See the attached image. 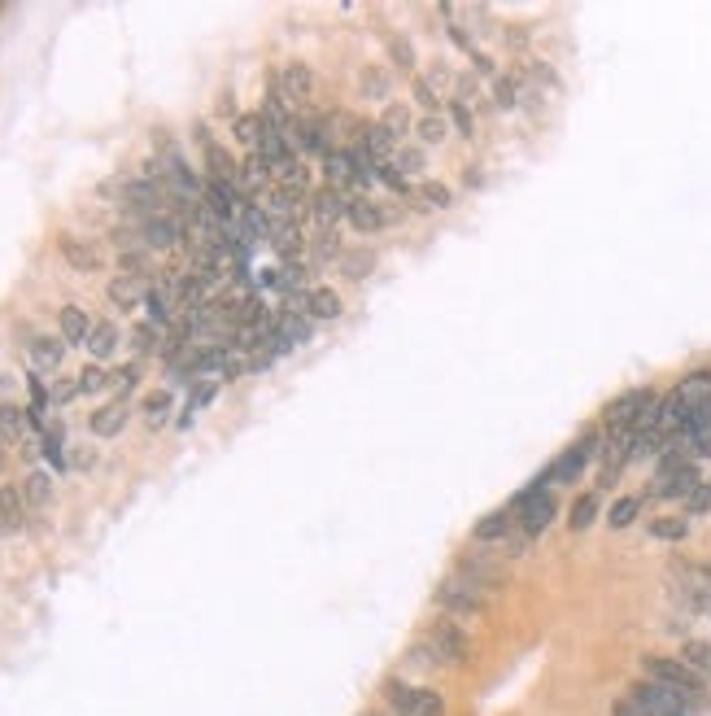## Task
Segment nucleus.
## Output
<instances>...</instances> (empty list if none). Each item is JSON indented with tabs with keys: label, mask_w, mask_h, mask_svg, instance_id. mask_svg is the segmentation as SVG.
<instances>
[{
	"label": "nucleus",
	"mask_w": 711,
	"mask_h": 716,
	"mask_svg": "<svg viewBox=\"0 0 711 716\" xmlns=\"http://www.w3.org/2000/svg\"><path fill=\"white\" fill-rule=\"evenodd\" d=\"M642 668H646L650 682L668 686L672 695H677L681 703H690L694 712H707L711 708V686L681 660V655H642Z\"/></svg>",
	"instance_id": "1"
},
{
	"label": "nucleus",
	"mask_w": 711,
	"mask_h": 716,
	"mask_svg": "<svg viewBox=\"0 0 711 716\" xmlns=\"http://www.w3.org/2000/svg\"><path fill=\"white\" fill-rule=\"evenodd\" d=\"M415 660L419 664H467L472 660V638H467L450 616H441V620H432L424 634H419Z\"/></svg>",
	"instance_id": "2"
},
{
	"label": "nucleus",
	"mask_w": 711,
	"mask_h": 716,
	"mask_svg": "<svg viewBox=\"0 0 711 716\" xmlns=\"http://www.w3.org/2000/svg\"><path fill=\"white\" fill-rule=\"evenodd\" d=\"M384 703L393 708V716H445V699L428 686H406L402 677L384 682Z\"/></svg>",
	"instance_id": "3"
},
{
	"label": "nucleus",
	"mask_w": 711,
	"mask_h": 716,
	"mask_svg": "<svg viewBox=\"0 0 711 716\" xmlns=\"http://www.w3.org/2000/svg\"><path fill=\"white\" fill-rule=\"evenodd\" d=\"M629 699H633L646 716H698V712L690 708V703H681L668 686L650 682V677H637V682L629 686Z\"/></svg>",
	"instance_id": "4"
},
{
	"label": "nucleus",
	"mask_w": 711,
	"mask_h": 716,
	"mask_svg": "<svg viewBox=\"0 0 711 716\" xmlns=\"http://www.w3.org/2000/svg\"><path fill=\"white\" fill-rule=\"evenodd\" d=\"M598 446H602V433H585L581 441H576V446H568L559 459H554V468L546 472V481H550V485H572L576 476L589 468V459L602 455Z\"/></svg>",
	"instance_id": "5"
},
{
	"label": "nucleus",
	"mask_w": 711,
	"mask_h": 716,
	"mask_svg": "<svg viewBox=\"0 0 711 716\" xmlns=\"http://www.w3.org/2000/svg\"><path fill=\"white\" fill-rule=\"evenodd\" d=\"M432 603H437L445 616H480L485 612V594H480L476 586H467L463 577H445L437 586V594H432Z\"/></svg>",
	"instance_id": "6"
},
{
	"label": "nucleus",
	"mask_w": 711,
	"mask_h": 716,
	"mask_svg": "<svg viewBox=\"0 0 711 716\" xmlns=\"http://www.w3.org/2000/svg\"><path fill=\"white\" fill-rule=\"evenodd\" d=\"M454 577H463L467 586H476L480 594H489V590H502V586H506V568H502V564H493L489 555H463V559H459V568H454Z\"/></svg>",
	"instance_id": "7"
},
{
	"label": "nucleus",
	"mask_w": 711,
	"mask_h": 716,
	"mask_svg": "<svg viewBox=\"0 0 711 716\" xmlns=\"http://www.w3.org/2000/svg\"><path fill=\"white\" fill-rule=\"evenodd\" d=\"M197 145H201V153H206V171H210V179H219V184H236V175H240V166H236V158L227 153L219 140L210 136V127L206 123H197Z\"/></svg>",
	"instance_id": "8"
},
{
	"label": "nucleus",
	"mask_w": 711,
	"mask_h": 716,
	"mask_svg": "<svg viewBox=\"0 0 711 716\" xmlns=\"http://www.w3.org/2000/svg\"><path fill=\"white\" fill-rule=\"evenodd\" d=\"M184 241V223L175 214H153V219H140V245L149 249H175Z\"/></svg>",
	"instance_id": "9"
},
{
	"label": "nucleus",
	"mask_w": 711,
	"mask_h": 716,
	"mask_svg": "<svg viewBox=\"0 0 711 716\" xmlns=\"http://www.w3.org/2000/svg\"><path fill=\"white\" fill-rule=\"evenodd\" d=\"M280 97L288 101V105H306L310 101V92H315V70L310 66H301V62H288L284 70H280Z\"/></svg>",
	"instance_id": "10"
},
{
	"label": "nucleus",
	"mask_w": 711,
	"mask_h": 716,
	"mask_svg": "<svg viewBox=\"0 0 711 716\" xmlns=\"http://www.w3.org/2000/svg\"><path fill=\"white\" fill-rule=\"evenodd\" d=\"M310 214H315V223L328 232L349 214V197L341 193V188H319V193L310 197Z\"/></svg>",
	"instance_id": "11"
},
{
	"label": "nucleus",
	"mask_w": 711,
	"mask_h": 716,
	"mask_svg": "<svg viewBox=\"0 0 711 716\" xmlns=\"http://www.w3.org/2000/svg\"><path fill=\"white\" fill-rule=\"evenodd\" d=\"M349 223H354V232H363V236H371V232H380V228H389V214H384V206L380 201H371V197H349V214H345Z\"/></svg>",
	"instance_id": "12"
},
{
	"label": "nucleus",
	"mask_w": 711,
	"mask_h": 716,
	"mask_svg": "<svg viewBox=\"0 0 711 716\" xmlns=\"http://www.w3.org/2000/svg\"><path fill=\"white\" fill-rule=\"evenodd\" d=\"M27 358H31V372H35V376H48V372H57V367H62L66 341H62V337H35V341L27 345Z\"/></svg>",
	"instance_id": "13"
},
{
	"label": "nucleus",
	"mask_w": 711,
	"mask_h": 716,
	"mask_svg": "<svg viewBox=\"0 0 711 716\" xmlns=\"http://www.w3.org/2000/svg\"><path fill=\"white\" fill-rule=\"evenodd\" d=\"M358 140H363V149L371 153V162H376V171L380 166H389L393 162V149H397V140L384 131L380 123H363L358 127Z\"/></svg>",
	"instance_id": "14"
},
{
	"label": "nucleus",
	"mask_w": 711,
	"mask_h": 716,
	"mask_svg": "<svg viewBox=\"0 0 711 716\" xmlns=\"http://www.w3.org/2000/svg\"><path fill=\"white\" fill-rule=\"evenodd\" d=\"M57 332H62L66 345H88V332H92V319L83 306H62L57 310Z\"/></svg>",
	"instance_id": "15"
},
{
	"label": "nucleus",
	"mask_w": 711,
	"mask_h": 716,
	"mask_svg": "<svg viewBox=\"0 0 711 716\" xmlns=\"http://www.w3.org/2000/svg\"><path fill=\"white\" fill-rule=\"evenodd\" d=\"M698 485H703V476H698L694 463H685L681 472H672V476H664V481H655V489H650V494H655V498H690Z\"/></svg>",
	"instance_id": "16"
},
{
	"label": "nucleus",
	"mask_w": 711,
	"mask_h": 716,
	"mask_svg": "<svg viewBox=\"0 0 711 716\" xmlns=\"http://www.w3.org/2000/svg\"><path fill=\"white\" fill-rule=\"evenodd\" d=\"M672 393H677V398H681L685 415H690V411H698V407H707V402H711V372H690V376H685V380H681V385L672 389Z\"/></svg>",
	"instance_id": "17"
},
{
	"label": "nucleus",
	"mask_w": 711,
	"mask_h": 716,
	"mask_svg": "<svg viewBox=\"0 0 711 716\" xmlns=\"http://www.w3.org/2000/svg\"><path fill=\"white\" fill-rule=\"evenodd\" d=\"M88 428H92V437H101V441H110V437H118L127 428V402L118 398V402H110V407H101L88 420Z\"/></svg>",
	"instance_id": "18"
},
{
	"label": "nucleus",
	"mask_w": 711,
	"mask_h": 716,
	"mask_svg": "<svg viewBox=\"0 0 711 716\" xmlns=\"http://www.w3.org/2000/svg\"><path fill=\"white\" fill-rule=\"evenodd\" d=\"M57 249H62V258H66L75 271H96V267H101V249H96L92 241H79V236H62V241H57Z\"/></svg>",
	"instance_id": "19"
},
{
	"label": "nucleus",
	"mask_w": 711,
	"mask_h": 716,
	"mask_svg": "<svg viewBox=\"0 0 711 716\" xmlns=\"http://www.w3.org/2000/svg\"><path fill=\"white\" fill-rule=\"evenodd\" d=\"M22 524H27L22 485H0V529H22Z\"/></svg>",
	"instance_id": "20"
},
{
	"label": "nucleus",
	"mask_w": 711,
	"mask_h": 716,
	"mask_svg": "<svg viewBox=\"0 0 711 716\" xmlns=\"http://www.w3.org/2000/svg\"><path fill=\"white\" fill-rule=\"evenodd\" d=\"M118 341H123V332H118V324H92V332H88V350L96 363H105V358H114V350H118Z\"/></svg>",
	"instance_id": "21"
},
{
	"label": "nucleus",
	"mask_w": 711,
	"mask_h": 716,
	"mask_svg": "<svg viewBox=\"0 0 711 716\" xmlns=\"http://www.w3.org/2000/svg\"><path fill=\"white\" fill-rule=\"evenodd\" d=\"M31 428V415L27 407H18V402H0V441H22Z\"/></svg>",
	"instance_id": "22"
},
{
	"label": "nucleus",
	"mask_w": 711,
	"mask_h": 716,
	"mask_svg": "<svg viewBox=\"0 0 711 716\" xmlns=\"http://www.w3.org/2000/svg\"><path fill=\"white\" fill-rule=\"evenodd\" d=\"M323 175H328V188H345L354 184V158H349V149H332L328 158H323Z\"/></svg>",
	"instance_id": "23"
},
{
	"label": "nucleus",
	"mask_w": 711,
	"mask_h": 716,
	"mask_svg": "<svg viewBox=\"0 0 711 716\" xmlns=\"http://www.w3.org/2000/svg\"><path fill=\"white\" fill-rule=\"evenodd\" d=\"M144 297H149V289H144L136 276H114V280H110V302H114L118 310H136Z\"/></svg>",
	"instance_id": "24"
},
{
	"label": "nucleus",
	"mask_w": 711,
	"mask_h": 716,
	"mask_svg": "<svg viewBox=\"0 0 711 716\" xmlns=\"http://www.w3.org/2000/svg\"><path fill=\"white\" fill-rule=\"evenodd\" d=\"M511 533H515L511 507H506V511H493V516H485V520L476 524V542H506Z\"/></svg>",
	"instance_id": "25"
},
{
	"label": "nucleus",
	"mask_w": 711,
	"mask_h": 716,
	"mask_svg": "<svg viewBox=\"0 0 711 716\" xmlns=\"http://www.w3.org/2000/svg\"><path fill=\"white\" fill-rule=\"evenodd\" d=\"M681 660L690 664L694 673L711 686V642H707V638H685V642H681Z\"/></svg>",
	"instance_id": "26"
},
{
	"label": "nucleus",
	"mask_w": 711,
	"mask_h": 716,
	"mask_svg": "<svg viewBox=\"0 0 711 716\" xmlns=\"http://www.w3.org/2000/svg\"><path fill=\"white\" fill-rule=\"evenodd\" d=\"M301 306L310 310V319H336V315H341V297H336V289H323V284H319V289H310Z\"/></svg>",
	"instance_id": "27"
},
{
	"label": "nucleus",
	"mask_w": 711,
	"mask_h": 716,
	"mask_svg": "<svg viewBox=\"0 0 711 716\" xmlns=\"http://www.w3.org/2000/svg\"><path fill=\"white\" fill-rule=\"evenodd\" d=\"M415 201H419V210H445V206H454V193L441 179H424V184H415Z\"/></svg>",
	"instance_id": "28"
},
{
	"label": "nucleus",
	"mask_w": 711,
	"mask_h": 716,
	"mask_svg": "<svg viewBox=\"0 0 711 716\" xmlns=\"http://www.w3.org/2000/svg\"><path fill=\"white\" fill-rule=\"evenodd\" d=\"M22 498H27V507H35V511L48 507V503H53V476H48V472H31L27 481H22Z\"/></svg>",
	"instance_id": "29"
},
{
	"label": "nucleus",
	"mask_w": 711,
	"mask_h": 716,
	"mask_svg": "<svg viewBox=\"0 0 711 716\" xmlns=\"http://www.w3.org/2000/svg\"><path fill=\"white\" fill-rule=\"evenodd\" d=\"M380 127L389 131L393 140H406V131L415 127V123H411V110H406L402 101H389V105H384V114H380Z\"/></svg>",
	"instance_id": "30"
},
{
	"label": "nucleus",
	"mask_w": 711,
	"mask_h": 716,
	"mask_svg": "<svg viewBox=\"0 0 711 716\" xmlns=\"http://www.w3.org/2000/svg\"><path fill=\"white\" fill-rule=\"evenodd\" d=\"M524 97V75H502L493 79V101H498V110H515Z\"/></svg>",
	"instance_id": "31"
},
{
	"label": "nucleus",
	"mask_w": 711,
	"mask_h": 716,
	"mask_svg": "<svg viewBox=\"0 0 711 716\" xmlns=\"http://www.w3.org/2000/svg\"><path fill=\"white\" fill-rule=\"evenodd\" d=\"M389 88H393V79L384 75L380 66H363V75H358V92H363V97L384 101V97H389Z\"/></svg>",
	"instance_id": "32"
},
{
	"label": "nucleus",
	"mask_w": 711,
	"mask_h": 716,
	"mask_svg": "<svg viewBox=\"0 0 711 716\" xmlns=\"http://www.w3.org/2000/svg\"><path fill=\"white\" fill-rule=\"evenodd\" d=\"M262 114H240L236 123H232V136H236V145H245V149H258V140H262Z\"/></svg>",
	"instance_id": "33"
},
{
	"label": "nucleus",
	"mask_w": 711,
	"mask_h": 716,
	"mask_svg": "<svg viewBox=\"0 0 711 716\" xmlns=\"http://www.w3.org/2000/svg\"><path fill=\"white\" fill-rule=\"evenodd\" d=\"M685 533H690V520H685V516H659V520H650V537H659V542H681Z\"/></svg>",
	"instance_id": "34"
},
{
	"label": "nucleus",
	"mask_w": 711,
	"mask_h": 716,
	"mask_svg": "<svg viewBox=\"0 0 711 716\" xmlns=\"http://www.w3.org/2000/svg\"><path fill=\"white\" fill-rule=\"evenodd\" d=\"M389 62L402 70V75H415V49L406 35H389Z\"/></svg>",
	"instance_id": "35"
},
{
	"label": "nucleus",
	"mask_w": 711,
	"mask_h": 716,
	"mask_svg": "<svg viewBox=\"0 0 711 716\" xmlns=\"http://www.w3.org/2000/svg\"><path fill=\"white\" fill-rule=\"evenodd\" d=\"M594 520H598V494H585V498H576V503H572V520H568L572 529H576V533H585V529H589V524H594Z\"/></svg>",
	"instance_id": "36"
},
{
	"label": "nucleus",
	"mask_w": 711,
	"mask_h": 716,
	"mask_svg": "<svg viewBox=\"0 0 711 716\" xmlns=\"http://www.w3.org/2000/svg\"><path fill=\"white\" fill-rule=\"evenodd\" d=\"M415 131H419V140H424V145H441V140L450 136V123H445V114H424Z\"/></svg>",
	"instance_id": "37"
},
{
	"label": "nucleus",
	"mask_w": 711,
	"mask_h": 716,
	"mask_svg": "<svg viewBox=\"0 0 711 716\" xmlns=\"http://www.w3.org/2000/svg\"><path fill=\"white\" fill-rule=\"evenodd\" d=\"M637 511H642V498H620V503L607 511V524L611 529H629V524L637 520Z\"/></svg>",
	"instance_id": "38"
},
{
	"label": "nucleus",
	"mask_w": 711,
	"mask_h": 716,
	"mask_svg": "<svg viewBox=\"0 0 711 716\" xmlns=\"http://www.w3.org/2000/svg\"><path fill=\"white\" fill-rule=\"evenodd\" d=\"M166 415H171V393H149V398H144V420H149V428H162Z\"/></svg>",
	"instance_id": "39"
},
{
	"label": "nucleus",
	"mask_w": 711,
	"mask_h": 716,
	"mask_svg": "<svg viewBox=\"0 0 711 716\" xmlns=\"http://www.w3.org/2000/svg\"><path fill=\"white\" fill-rule=\"evenodd\" d=\"M40 450H44V455H48V463H53V468H57V472H62V468H66V446H62V424H57V428H48V433H44V446H40Z\"/></svg>",
	"instance_id": "40"
},
{
	"label": "nucleus",
	"mask_w": 711,
	"mask_h": 716,
	"mask_svg": "<svg viewBox=\"0 0 711 716\" xmlns=\"http://www.w3.org/2000/svg\"><path fill=\"white\" fill-rule=\"evenodd\" d=\"M79 380V393H101V389H110V376H105V367H83V372L75 376Z\"/></svg>",
	"instance_id": "41"
},
{
	"label": "nucleus",
	"mask_w": 711,
	"mask_h": 716,
	"mask_svg": "<svg viewBox=\"0 0 711 716\" xmlns=\"http://www.w3.org/2000/svg\"><path fill=\"white\" fill-rule=\"evenodd\" d=\"M118 267H123V276H140V271H149V249H123Z\"/></svg>",
	"instance_id": "42"
},
{
	"label": "nucleus",
	"mask_w": 711,
	"mask_h": 716,
	"mask_svg": "<svg viewBox=\"0 0 711 716\" xmlns=\"http://www.w3.org/2000/svg\"><path fill=\"white\" fill-rule=\"evenodd\" d=\"M415 101H419V105H424V110H428V114H437V110H441V92H432L424 75H415Z\"/></svg>",
	"instance_id": "43"
},
{
	"label": "nucleus",
	"mask_w": 711,
	"mask_h": 716,
	"mask_svg": "<svg viewBox=\"0 0 711 716\" xmlns=\"http://www.w3.org/2000/svg\"><path fill=\"white\" fill-rule=\"evenodd\" d=\"M210 398H214V385H206V389H197V393H192V398H188V407H184V415H179V428H188V424H192V415H197L201 407H206Z\"/></svg>",
	"instance_id": "44"
},
{
	"label": "nucleus",
	"mask_w": 711,
	"mask_h": 716,
	"mask_svg": "<svg viewBox=\"0 0 711 716\" xmlns=\"http://www.w3.org/2000/svg\"><path fill=\"white\" fill-rule=\"evenodd\" d=\"M450 118H454V127H459V136H476V123H472L467 101H450Z\"/></svg>",
	"instance_id": "45"
},
{
	"label": "nucleus",
	"mask_w": 711,
	"mask_h": 716,
	"mask_svg": "<svg viewBox=\"0 0 711 716\" xmlns=\"http://www.w3.org/2000/svg\"><path fill=\"white\" fill-rule=\"evenodd\" d=\"M707 507H711V481H703L690 498H685V511H690V516H703Z\"/></svg>",
	"instance_id": "46"
},
{
	"label": "nucleus",
	"mask_w": 711,
	"mask_h": 716,
	"mask_svg": "<svg viewBox=\"0 0 711 716\" xmlns=\"http://www.w3.org/2000/svg\"><path fill=\"white\" fill-rule=\"evenodd\" d=\"M131 341H136V350H140V354H149L153 345L162 341V328H158V324H140V328H136V337H131Z\"/></svg>",
	"instance_id": "47"
},
{
	"label": "nucleus",
	"mask_w": 711,
	"mask_h": 716,
	"mask_svg": "<svg viewBox=\"0 0 711 716\" xmlns=\"http://www.w3.org/2000/svg\"><path fill=\"white\" fill-rule=\"evenodd\" d=\"M136 380H140V363H127V367H118V372L110 376V385L131 393V389H136Z\"/></svg>",
	"instance_id": "48"
},
{
	"label": "nucleus",
	"mask_w": 711,
	"mask_h": 716,
	"mask_svg": "<svg viewBox=\"0 0 711 716\" xmlns=\"http://www.w3.org/2000/svg\"><path fill=\"white\" fill-rule=\"evenodd\" d=\"M424 79H428V88H432V92H437V88H450V70H445V62H432Z\"/></svg>",
	"instance_id": "49"
},
{
	"label": "nucleus",
	"mask_w": 711,
	"mask_h": 716,
	"mask_svg": "<svg viewBox=\"0 0 711 716\" xmlns=\"http://www.w3.org/2000/svg\"><path fill=\"white\" fill-rule=\"evenodd\" d=\"M419 166H424V153H419V149H402V153H397V171H419Z\"/></svg>",
	"instance_id": "50"
},
{
	"label": "nucleus",
	"mask_w": 711,
	"mask_h": 716,
	"mask_svg": "<svg viewBox=\"0 0 711 716\" xmlns=\"http://www.w3.org/2000/svg\"><path fill=\"white\" fill-rule=\"evenodd\" d=\"M367 267H371V258H367V254H349V258H345V271H349L354 280H363V276H367Z\"/></svg>",
	"instance_id": "51"
},
{
	"label": "nucleus",
	"mask_w": 711,
	"mask_h": 716,
	"mask_svg": "<svg viewBox=\"0 0 711 716\" xmlns=\"http://www.w3.org/2000/svg\"><path fill=\"white\" fill-rule=\"evenodd\" d=\"M611 716H646L642 708H637V703L629 699V695H620L616 703H611Z\"/></svg>",
	"instance_id": "52"
},
{
	"label": "nucleus",
	"mask_w": 711,
	"mask_h": 716,
	"mask_svg": "<svg viewBox=\"0 0 711 716\" xmlns=\"http://www.w3.org/2000/svg\"><path fill=\"white\" fill-rule=\"evenodd\" d=\"M70 463H75V468H79V472H92V468H96V450H88V446H79V450H75V459H70Z\"/></svg>",
	"instance_id": "53"
},
{
	"label": "nucleus",
	"mask_w": 711,
	"mask_h": 716,
	"mask_svg": "<svg viewBox=\"0 0 711 716\" xmlns=\"http://www.w3.org/2000/svg\"><path fill=\"white\" fill-rule=\"evenodd\" d=\"M70 398H79V380H75V385H53V402H57V407L70 402Z\"/></svg>",
	"instance_id": "54"
},
{
	"label": "nucleus",
	"mask_w": 711,
	"mask_h": 716,
	"mask_svg": "<svg viewBox=\"0 0 711 716\" xmlns=\"http://www.w3.org/2000/svg\"><path fill=\"white\" fill-rule=\"evenodd\" d=\"M472 70H476V75H493V57L476 49V53H472Z\"/></svg>",
	"instance_id": "55"
},
{
	"label": "nucleus",
	"mask_w": 711,
	"mask_h": 716,
	"mask_svg": "<svg viewBox=\"0 0 711 716\" xmlns=\"http://www.w3.org/2000/svg\"><path fill=\"white\" fill-rule=\"evenodd\" d=\"M0 468H5V441H0Z\"/></svg>",
	"instance_id": "56"
}]
</instances>
